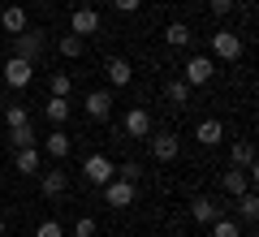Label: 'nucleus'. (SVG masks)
<instances>
[{"label":"nucleus","instance_id":"1a4fd4ad","mask_svg":"<svg viewBox=\"0 0 259 237\" xmlns=\"http://www.w3.org/2000/svg\"><path fill=\"white\" fill-rule=\"evenodd\" d=\"M221 185H225V194H233V199H238V194H246L250 190V168H225L221 173Z\"/></svg>","mask_w":259,"mask_h":237},{"label":"nucleus","instance_id":"7c9ffc66","mask_svg":"<svg viewBox=\"0 0 259 237\" xmlns=\"http://www.w3.org/2000/svg\"><path fill=\"white\" fill-rule=\"evenodd\" d=\"M139 173H143V168H139V160H125V164L117 168V177H125V181H139Z\"/></svg>","mask_w":259,"mask_h":237},{"label":"nucleus","instance_id":"6ab92c4d","mask_svg":"<svg viewBox=\"0 0 259 237\" xmlns=\"http://www.w3.org/2000/svg\"><path fill=\"white\" fill-rule=\"evenodd\" d=\"M194 138H199L203 147H216V143L225 138V125H221L216 117H207V121H199V129H194Z\"/></svg>","mask_w":259,"mask_h":237},{"label":"nucleus","instance_id":"ddd939ff","mask_svg":"<svg viewBox=\"0 0 259 237\" xmlns=\"http://www.w3.org/2000/svg\"><path fill=\"white\" fill-rule=\"evenodd\" d=\"M39 190H44V199H61V194L69 190V177H65L61 168H52V173L39 177Z\"/></svg>","mask_w":259,"mask_h":237},{"label":"nucleus","instance_id":"c756f323","mask_svg":"<svg viewBox=\"0 0 259 237\" xmlns=\"http://www.w3.org/2000/svg\"><path fill=\"white\" fill-rule=\"evenodd\" d=\"M35 237H65V228L56 224V220H44V224L35 228Z\"/></svg>","mask_w":259,"mask_h":237},{"label":"nucleus","instance_id":"39448f33","mask_svg":"<svg viewBox=\"0 0 259 237\" xmlns=\"http://www.w3.org/2000/svg\"><path fill=\"white\" fill-rule=\"evenodd\" d=\"M100 190H104V203H108V207H130V203H134V181H125V177H112Z\"/></svg>","mask_w":259,"mask_h":237},{"label":"nucleus","instance_id":"2f4dec72","mask_svg":"<svg viewBox=\"0 0 259 237\" xmlns=\"http://www.w3.org/2000/svg\"><path fill=\"white\" fill-rule=\"evenodd\" d=\"M212 13H216V18H229V13H233V0H212Z\"/></svg>","mask_w":259,"mask_h":237},{"label":"nucleus","instance_id":"9b49d317","mask_svg":"<svg viewBox=\"0 0 259 237\" xmlns=\"http://www.w3.org/2000/svg\"><path fill=\"white\" fill-rule=\"evenodd\" d=\"M177 151H182V143H177V134H156L151 138V155H156L160 164H168V160H177Z\"/></svg>","mask_w":259,"mask_h":237},{"label":"nucleus","instance_id":"a211bd4d","mask_svg":"<svg viewBox=\"0 0 259 237\" xmlns=\"http://www.w3.org/2000/svg\"><path fill=\"white\" fill-rule=\"evenodd\" d=\"M69 112H74V104L61 100V95H52V100L44 104V117L52 121V125H65V121H69Z\"/></svg>","mask_w":259,"mask_h":237},{"label":"nucleus","instance_id":"412c9836","mask_svg":"<svg viewBox=\"0 0 259 237\" xmlns=\"http://www.w3.org/2000/svg\"><path fill=\"white\" fill-rule=\"evenodd\" d=\"M238 216L246 220V224H255V220H259V199H255V190L238 194Z\"/></svg>","mask_w":259,"mask_h":237},{"label":"nucleus","instance_id":"cd10ccee","mask_svg":"<svg viewBox=\"0 0 259 237\" xmlns=\"http://www.w3.org/2000/svg\"><path fill=\"white\" fill-rule=\"evenodd\" d=\"M212 237H242V228L233 224V220H225V216H216V220H212Z\"/></svg>","mask_w":259,"mask_h":237},{"label":"nucleus","instance_id":"2eb2a0df","mask_svg":"<svg viewBox=\"0 0 259 237\" xmlns=\"http://www.w3.org/2000/svg\"><path fill=\"white\" fill-rule=\"evenodd\" d=\"M0 26L9 30V35H22V30L30 26V18H26V9H22V5H9V9L0 13Z\"/></svg>","mask_w":259,"mask_h":237},{"label":"nucleus","instance_id":"4468645a","mask_svg":"<svg viewBox=\"0 0 259 237\" xmlns=\"http://www.w3.org/2000/svg\"><path fill=\"white\" fill-rule=\"evenodd\" d=\"M69 147H74V138L65 134V129H61V125H56V129H52V134H48V138H44V151H48V155H52V160H65V155H69Z\"/></svg>","mask_w":259,"mask_h":237},{"label":"nucleus","instance_id":"bb28decb","mask_svg":"<svg viewBox=\"0 0 259 237\" xmlns=\"http://www.w3.org/2000/svg\"><path fill=\"white\" fill-rule=\"evenodd\" d=\"M5 125H30V112L26 108H22V104H9V108H5Z\"/></svg>","mask_w":259,"mask_h":237},{"label":"nucleus","instance_id":"393cba45","mask_svg":"<svg viewBox=\"0 0 259 237\" xmlns=\"http://www.w3.org/2000/svg\"><path fill=\"white\" fill-rule=\"evenodd\" d=\"M9 147H13V151L35 147V129H30V125H13V129H9Z\"/></svg>","mask_w":259,"mask_h":237},{"label":"nucleus","instance_id":"f8f14e48","mask_svg":"<svg viewBox=\"0 0 259 237\" xmlns=\"http://www.w3.org/2000/svg\"><path fill=\"white\" fill-rule=\"evenodd\" d=\"M104 73H108L112 86H130V78H134V69H130L125 56H108V61H104Z\"/></svg>","mask_w":259,"mask_h":237},{"label":"nucleus","instance_id":"7ed1b4c3","mask_svg":"<svg viewBox=\"0 0 259 237\" xmlns=\"http://www.w3.org/2000/svg\"><path fill=\"white\" fill-rule=\"evenodd\" d=\"M5 82H9L13 91L30 86V82H35V61H22V56H9V61H5Z\"/></svg>","mask_w":259,"mask_h":237},{"label":"nucleus","instance_id":"4be33fe9","mask_svg":"<svg viewBox=\"0 0 259 237\" xmlns=\"http://www.w3.org/2000/svg\"><path fill=\"white\" fill-rule=\"evenodd\" d=\"M190 39H194V35H190V26H186V22H173V26L164 30V43H168V48H186Z\"/></svg>","mask_w":259,"mask_h":237},{"label":"nucleus","instance_id":"423d86ee","mask_svg":"<svg viewBox=\"0 0 259 237\" xmlns=\"http://www.w3.org/2000/svg\"><path fill=\"white\" fill-rule=\"evenodd\" d=\"M69 30H74V35H95V30H100V9H91V5H78L74 9V18H69Z\"/></svg>","mask_w":259,"mask_h":237},{"label":"nucleus","instance_id":"f03ea898","mask_svg":"<svg viewBox=\"0 0 259 237\" xmlns=\"http://www.w3.org/2000/svg\"><path fill=\"white\" fill-rule=\"evenodd\" d=\"M82 177H87L91 185H108L112 177H117V168H112V160H108V155H100V151H95V155H87V160H82Z\"/></svg>","mask_w":259,"mask_h":237},{"label":"nucleus","instance_id":"b1692460","mask_svg":"<svg viewBox=\"0 0 259 237\" xmlns=\"http://www.w3.org/2000/svg\"><path fill=\"white\" fill-rule=\"evenodd\" d=\"M164 100H168V104H177V108H182V104L190 100V86H186L182 78H173V82H164Z\"/></svg>","mask_w":259,"mask_h":237},{"label":"nucleus","instance_id":"f3484780","mask_svg":"<svg viewBox=\"0 0 259 237\" xmlns=\"http://www.w3.org/2000/svg\"><path fill=\"white\" fill-rule=\"evenodd\" d=\"M39 160H44V155H39V147H22V151H13V168H18V173H39Z\"/></svg>","mask_w":259,"mask_h":237},{"label":"nucleus","instance_id":"aec40b11","mask_svg":"<svg viewBox=\"0 0 259 237\" xmlns=\"http://www.w3.org/2000/svg\"><path fill=\"white\" fill-rule=\"evenodd\" d=\"M229 164L233 168H255V147L242 138V143H233V155H229Z\"/></svg>","mask_w":259,"mask_h":237},{"label":"nucleus","instance_id":"c85d7f7f","mask_svg":"<svg viewBox=\"0 0 259 237\" xmlns=\"http://www.w3.org/2000/svg\"><path fill=\"white\" fill-rule=\"evenodd\" d=\"M74 237H100V228H95V220H91V216H82V220L74 224Z\"/></svg>","mask_w":259,"mask_h":237},{"label":"nucleus","instance_id":"dca6fc26","mask_svg":"<svg viewBox=\"0 0 259 237\" xmlns=\"http://www.w3.org/2000/svg\"><path fill=\"white\" fill-rule=\"evenodd\" d=\"M190 216H194V224H212V220L221 216V207H216V203L207 199V194H199V199L190 203Z\"/></svg>","mask_w":259,"mask_h":237},{"label":"nucleus","instance_id":"9d476101","mask_svg":"<svg viewBox=\"0 0 259 237\" xmlns=\"http://www.w3.org/2000/svg\"><path fill=\"white\" fill-rule=\"evenodd\" d=\"M121 125H125L130 138H147V134H151V112H147V108H130Z\"/></svg>","mask_w":259,"mask_h":237},{"label":"nucleus","instance_id":"a878e982","mask_svg":"<svg viewBox=\"0 0 259 237\" xmlns=\"http://www.w3.org/2000/svg\"><path fill=\"white\" fill-rule=\"evenodd\" d=\"M48 91L61 95V100H69V91H74V78H69V73H52V78H48Z\"/></svg>","mask_w":259,"mask_h":237},{"label":"nucleus","instance_id":"473e14b6","mask_svg":"<svg viewBox=\"0 0 259 237\" xmlns=\"http://www.w3.org/2000/svg\"><path fill=\"white\" fill-rule=\"evenodd\" d=\"M112 5H117L121 13H134V9H139V5H143V0H112Z\"/></svg>","mask_w":259,"mask_h":237},{"label":"nucleus","instance_id":"72a5a7b5","mask_svg":"<svg viewBox=\"0 0 259 237\" xmlns=\"http://www.w3.org/2000/svg\"><path fill=\"white\" fill-rule=\"evenodd\" d=\"M5 233H9V224H5V216H0V237H5Z\"/></svg>","mask_w":259,"mask_h":237},{"label":"nucleus","instance_id":"5701e85b","mask_svg":"<svg viewBox=\"0 0 259 237\" xmlns=\"http://www.w3.org/2000/svg\"><path fill=\"white\" fill-rule=\"evenodd\" d=\"M82 48H87V39H82V35H74V30H69V35H61V56L78 61V56H82Z\"/></svg>","mask_w":259,"mask_h":237},{"label":"nucleus","instance_id":"0eeeda50","mask_svg":"<svg viewBox=\"0 0 259 237\" xmlns=\"http://www.w3.org/2000/svg\"><path fill=\"white\" fill-rule=\"evenodd\" d=\"M212 52H216V61H238L242 56V39L233 35V30H216L212 35Z\"/></svg>","mask_w":259,"mask_h":237},{"label":"nucleus","instance_id":"f257e3e1","mask_svg":"<svg viewBox=\"0 0 259 237\" xmlns=\"http://www.w3.org/2000/svg\"><path fill=\"white\" fill-rule=\"evenodd\" d=\"M44 48H48L44 30H30V26H26L22 35H13V56H22V61H39Z\"/></svg>","mask_w":259,"mask_h":237},{"label":"nucleus","instance_id":"20e7f679","mask_svg":"<svg viewBox=\"0 0 259 237\" xmlns=\"http://www.w3.org/2000/svg\"><path fill=\"white\" fill-rule=\"evenodd\" d=\"M212 73H216L212 56H190V61H186V78H182V82L186 86H203V82H212Z\"/></svg>","mask_w":259,"mask_h":237},{"label":"nucleus","instance_id":"6e6552de","mask_svg":"<svg viewBox=\"0 0 259 237\" xmlns=\"http://www.w3.org/2000/svg\"><path fill=\"white\" fill-rule=\"evenodd\" d=\"M82 108H87V117H91V121H108L112 117V91H91L82 100Z\"/></svg>","mask_w":259,"mask_h":237}]
</instances>
